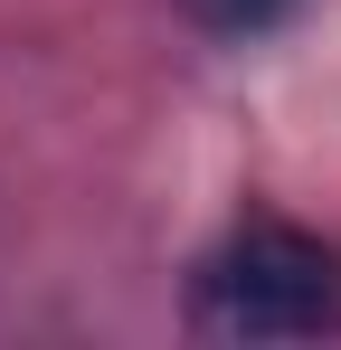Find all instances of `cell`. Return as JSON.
Segmentation results:
<instances>
[{
  "label": "cell",
  "instance_id": "cell-1",
  "mask_svg": "<svg viewBox=\"0 0 341 350\" xmlns=\"http://www.w3.org/2000/svg\"><path fill=\"white\" fill-rule=\"evenodd\" d=\"M190 322L218 341H332L341 332V246L294 218H247L190 275Z\"/></svg>",
  "mask_w": 341,
  "mask_h": 350
},
{
  "label": "cell",
  "instance_id": "cell-2",
  "mask_svg": "<svg viewBox=\"0 0 341 350\" xmlns=\"http://www.w3.org/2000/svg\"><path fill=\"white\" fill-rule=\"evenodd\" d=\"M199 10H209L218 29H275V19L294 10V0H199Z\"/></svg>",
  "mask_w": 341,
  "mask_h": 350
}]
</instances>
